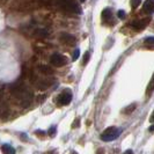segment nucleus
<instances>
[{"mask_svg":"<svg viewBox=\"0 0 154 154\" xmlns=\"http://www.w3.org/2000/svg\"><path fill=\"white\" fill-rule=\"evenodd\" d=\"M114 15H112V11L110 8H106L103 12H102V20L103 22L107 23V24H114Z\"/></svg>","mask_w":154,"mask_h":154,"instance_id":"nucleus-9","label":"nucleus"},{"mask_svg":"<svg viewBox=\"0 0 154 154\" xmlns=\"http://www.w3.org/2000/svg\"><path fill=\"white\" fill-rule=\"evenodd\" d=\"M117 15H118L119 19H124V16H125V12H124V11H119V12L117 13Z\"/></svg>","mask_w":154,"mask_h":154,"instance_id":"nucleus-21","label":"nucleus"},{"mask_svg":"<svg viewBox=\"0 0 154 154\" xmlns=\"http://www.w3.org/2000/svg\"><path fill=\"white\" fill-rule=\"evenodd\" d=\"M140 5V1H131V6L132 7H137Z\"/></svg>","mask_w":154,"mask_h":154,"instance_id":"nucleus-22","label":"nucleus"},{"mask_svg":"<svg viewBox=\"0 0 154 154\" xmlns=\"http://www.w3.org/2000/svg\"><path fill=\"white\" fill-rule=\"evenodd\" d=\"M145 43H146V44L154 45V37H147V38H145Z\"/></svg>","mask_w":154,"mask_h":154,"instance_id":"nucleus-19","label":"nucleus"},{"mask_svg":"<svg viewBox=\"0 0 154 154\" xmlns=\"http://www.w3.org/2000/svg\"><path fill=\"white\" fill-rule=\"evenodd\" d=\"M121 133H122L121 129L115 128V126H111V128H108V129L104 130V132L101 134V139L103 141H111V140H115Z\"/></svg>","mask_w":154,"mask_h":154,"instance_id":"nucleus-3","label":"nucleus"},{"mask_svg":"<svg viewBox=\"0 0 154 154\" xmlns=\"http://www.w3.org/2000/svg\"><path fill=\"white\" fill-rule=\"evenodd\" d=\"M75 126H79V119H75V123L72 125V128H75Z\"/></svg>","mask_w":154,"mask_h":154,"instance_id":"nucleus-24","label":"nucleus"},{"mask_svg":"<svg viewBox=\"0 0 154 154\" xmlns=\"http://www.w3.org/2000/svg\"><path fill=\"white\" fill-rule=\"evenodd\" d=\"M50 130H51V131H49V134H50V136H54V133H56V128L52 126Z\"/></svg>","mask_w":154,"mask_h":154,"instance_id":"nucleus-23","label":"nucleus"},{"mask_svg":"<svg viewBox=\"0 0 154 154\" xmlns=\"http://www.w3.org/2000/svg\"><path fill=\"white\" fill-rule=\"evenodd\" d=\"M143 11L146 14H153L154 13V0H147L143 5Z\"/></svg>","mask_w":154,"mask_h":154,"instance_id":"nucleus-11","label":"nucleus"},{"mask_svg":"<svg viewBox=\"0 0 154 154\" xmlns=\"http://www.w3.org/2000/svg\"><path fill=\"white\" fill-rule=\"evenodd\" d=\"M151 22V17H145V19H137V20H134V21H132L131 22V26L133 29H136V30H143L145 27H146L148 23Z\"/></svg>","mask_w":154,"mask_h":154,"instance_id":"nucleus-7","label":"nucleus"},{"mask_svg":"<svg viewBox=\"0 0 154 154\" xmlns=\"http://www.w3.org/2000/svg\"><path fill=\"white\" fill-rule=\"evenodd\" d=\"M59 39H60V42H62L63 44H65V45H74L75 44V42H77V39L75 37L73 36V35H71L69 32H62L60 35H59Z\"/></svg>","mask_w":154,"mask_h":154,"instance_id":"nucleus-8","label":"nucleus"},{"mask_svg":"<svg viewBox=\"0 0 154 154\" xmlns=\"http://www.w3.org/2000/svg\"><path fill=\"white\" fill-rule=\"evenodd\" d=\"M9 114H11V109L7 102L4 99V93H0V118L7 119Z\"/></svg>","mask_w":154,"mask_h":154,"instance_id":"nucleus-6","label":"nucleus"},{"mask_svg":"<svg viewBox=\"0 0 154 154\" xmlns=\"http://www.w3.org/2000/svg\"><path fill=\"white\" fill-rule=\"evenodd\" d=\"M153 92H154V74H153V77H152V79H151L148 86H147V94L151 95Z\"/></svg>","mask_w":154,"mask_h":154,"instance_id":"nucleus-15","label":"nucleus"},{"mask_svg":"<svg viewBox=\"0 0 154 154\" xmlns=\"http://www.w3.org/2000/svg\"><path fill=\"white\" fill-rule=\"evenodd\" d=\"M79 54H80V51H79V50H75L74 54H73V60H77L78 57H79Z\"/></svg>","mask_w":154,"mask_h":154,"instance_id":"nucleus-20","label":"nucleus"},{"mask_svg":"<svg viewBox=\"0 0 154 154\" xmlns=\"http://www.w3.org/2000/svg\"><path fill=\"white\" fill-rule=\"evenodd\" d=\"M89 57H91V54L87 51V52L84 54V60H82V64H84V65H86V64H87V62L89 60Z\"/></svg>","mask_w":154,"mask_h":154,"instance_id":"nucleus-18","label":"nucleus"},{"mask_svg":"<svg viewBox=\"0 0 154 154\" xmlns=\"http://www.w3.org/2000/svg\"><path fill=\"white\" fill-rule=\"evenodd\" d=\"M1 151H2L4 154H15V149L11 146V145H8V144L2 145L1 146Z\"/></svg>","mask_w":154,"mask_h":154,"instance_id":"nucleus-14","label":"nucleus"},{"mask_svg":"<svg viewBox=\"0 0 154 154\" xmlns=\"http://www.w3.org/2000/svg\"><path fill=\"white\" fill-rule=\"evenodd\" d=\"M103 153H104V149H103V148H100L99 152H97V154H103Z\"/></svg>","mask_w":154,"mask_h":154,"instance_id":"nucleus-27","label":"nucleus"},{"mask_svg":"<svg viewBox=\"0 0 154 154\" xmlns=\"http://www.w3.org/2000/svg\"><path fill=\"white\" fill-rule=\"evenodd\" d=\"M52 85V80L50 79H44V80H37L36 82V87L38 91H45L50 86Z\"/></svg>","mask_w":154,"mask_h":154,"instance_id":"nucleus-10","label":"nucleus"},{"mask_svg":"<svg viewBox=\"0 0 154 154\" xmlns=\"http://www.w3.org/2000/svg\"><path fill=\"white\" fill-rule=\"evenodd\" d=\"M11 94L19 101V104L22 108H28L34 99V93L23 82H15L14 85H12Z\"/></svg>","mask_w":154,"mask_h":154,"instance_id":"nucleus-1","label":"nucleus"},{"mask_svg":"<svg viewBox=\"0 0 154 154\" xmlns=\"http://www.w3.org/2000/svg\"><path fill=\"white\" fill-rule=\"evenodd\" d=\"M136 108H137V104H136V103H132V104H130L129 107H126V108L124 109L123 112L124 114H128V115H129V114H131L132 111H133Z\"/></svg>","mask_w":154,"mask_h":154,"instance_id":"nucleus-16","label":"nucleus"},{"mask_svg":"<svg viewBox=\"0 0 154 154\" xmlns=\"http://www.w3.org/2000/svg\"><path fill=\"white\" fill-rule=\"evenodd\" d=\"M72 154H78L77 152H72Z\"/></svg>","mask_w":154,"mask_h":154,"instance_id":"nucleus-29","label":"nucleus"},{"mask_svg":"<svg viewBox=\"0 0 154 154\" xmlns=\"http://www.w3.org/2000/svg\"><path fill=\"white\" fill-rule=\"evenodd\" d=\"M45 99H46V95H45V94H42V95L37 96V99H36V102H37V103H43V102L45 101Z\"/></svg>","mask_w":154,"mask_h":154,"instance_id":"nucleus-17","label":"nucleus"},{"mask_svg":"<svg viewBox=\"0 0 154 154\" xmlns=\"http://www.w3.org/2000/svg\"><path fill=\"white\" fill-rule=\"evenodd\" d=\"M149 121H151L152 123H154V111H153V114H152V116H151V118H149Z\"/></svg>","mask_w":154,"mask_h":154,"instance_id":"nucleus-26","label":"nucleus"},{"mask_svg":"<svg viewBox=\"0 0 154 154\" xmlns=\"http://www.w3.org/2000/svg\"><path fill=\"white\" fill-rule=\"evenodd\" d=\"M32 35L36 38H46L49 36V31L46 30V29H44V28H37V29L34 30Z\"/></svg>","mask_w":154,"mask_h":154,"instance_id":"nucleus-12","label":"nucleus"},{"mask_svg":"<svg viewBox=\"0 0 154 154\" xmlns=\"http://www.w3.org/2000/svg\"><path fill=\"white\" fill-rule=\"evenodd\" d=\"M38 71L42 73V74H44V75H52L54 74V69H51L49 65H45V64H41L38 65Z\"/></svg>","mask_w":154,"mask_h":154,"instance_id":"nucleus-13","label":"nucleus"},{"mask_svg":"<svg viewBox=\"0 0 154 154\" xmlns=\"http://www.w3.org/2000/svg\"><path fill=\"white\" fill-rule=\"evenodd\" d=\"M50 64L57 67H62L67 64V58L62 54H54L50 57Z\"/></svg>","mask_w":154,"mask_h":154,"instance_id":"nucleus-5","label":"nucleus"},{"mask_svg":"<svg viewBox=\"0 0 154 154\" xmlns=\"http://www.w3.org/2000/svg\"><path fill=\"white\" fill-rule=\"evenodd\" d=\"M58 6H60L63 11H65V12L75 13V14L81 13V7L74 1H60V2H58Z\"/></svg>","mask_w":154,"mask_h":154,"instance_id":"nucleus-4","label":"nucleus"},{"mask_svg":"<svg viewBox=\"0 0 154 154\" xmlns=\"http://www.w3.org/2000/svg\"><path fill=\"white\" fill-rule=\"evenodd\" d=\"M149 131H151V132L154 131V126H151V128H149Z\"/></svg>","mask_w":154,"mask_h":154,"instance_id":"nucleus-28","label":"nucleus"},{"mask_svg":"<svg viewBox=\"0 0 154 154\" xmlns=\"http://www.w3.org/2000/svg\"><path fill=\"white\" fill-rule=\"evenodd\" d=\"M72 91L71 89H64L57 97H56V104L57 107H64V106H67L71 103L72 101Z\"/></svg>","mask_w":154,"mask_h":154,"instance_id":"nucleus-2","label":"nucleus"},{"mask_svg":"<svg viewBox=\"0 0 154 154\" xmlns=\"http://www.w3.org/2000/svg\"><path fill=\"white\" fill-rule=\"evenodd\" d=\"M36 134H37V136H44L45 133L43 131H36Z\"/></svg>","mask_w":154,"mask_h":154,"instance_id":"nucleus-25","label":"nucleus"}]
</instances>
